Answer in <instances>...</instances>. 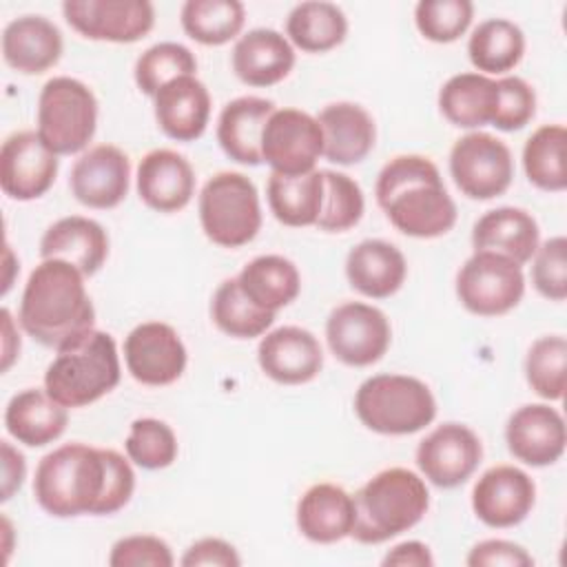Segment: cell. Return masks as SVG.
I'll return each mask as SVG.
<instances>
[{
  "instance_id": "17",
  "label": "cell",
  "mask_w": 567,
  "mask_h": 567,
  "mask_svg": "<svg viewBox=\"0 0 567 567\" xmlns=\"http://www.w3.org/2000/svg\"><path fill=\"white\" fill-rule=\"evenodd\" d=\"M536 501V485L514 465H494L472 489V509L487 527H514L527 518Z\"/></svg>"
},
{
  "instance_id": "29",
  "label": "cell",
  "mask_w": 567,
  "mask_h": 567,
  "mask_svg": "<svg viewBox=\"0 0 567 567\" xmlns=\"http://www.w3.org/2000/svg\"><path fill=\"white\" fill-rule=\"evenodd\" d=\"M540 230L532 213L514 206H501L481 215L472 228V246L476 250H492L525 264L538 248Z\"/></svg>"
},
{
  "instance_id": "9",
  "label": "cell",
  "mask_w": 567,
  "mask_h": 567,
  "mask_svg": "<svg viewBox=\"0 0 567 567\" xmlns=\"http://www.w3.org/2000/svg\"><path fill=\"white\" fill-rule=\"evenodd\" d=\"M523 295L520 264L492 250H476L456 275L458 301L478 317L505 315L518 306Z\"/></svg>"
},
{
  "instance_id": "20",
  "label": "cell",
  "mask_w": 567,
  "mask_h": 567,
  "mask_svg": "<svg viewBox=\"0 0 567 567\" xmlns=\"http://www.w3.org/2000/svg\"><path fill=\"white\" fill-rule=\"evenodd\" d=\"M505 441L514 458L532 467H545L556 463L565 452V421L556 408L529 403L509 416Z\"/></svg>"
},
{
  "instance_id": "10",
  "label": "cell",
  "mask_w": 567,
  "mask_h": 567,
  "mask_svg": "<svg viewBox=\"0 0 567 567\" xmlns=\"http://www.w3.org/2000/svg\"><path fill=\"white\" fill-rule=\"evenodd\" d=\"M450 173L465 197L494 199L509 188L514 159L503 140L474 131L454 142L450 151Z\"/></svg>"
},
{
  "instance_id": "45",
  "label": "cell",
  "mask_w": 567,
  "mask_h": 567,
  "mask_svg": "<svg viewBox=\"0 0 567 567\" xmlns=\"http://www.w3.org/2000/svg\"><path fill=\"white\" fill-rule=\"evenodd\" d=\"M534 288L551 301L567 297V239L563 235L538 244L532 264Z\"/></svg>"
},
{
  "instance_id": "33",
  "label": "cell",
  "mask_w": 567,
  "mask_h": 567,
  "mask_svg": "<svg viewBox=\"0 0 567 567\" xmlns=\"http://www.w3.org/2000/svg\"><path fill=\"white\" fill-rule=\"evenodd\" d=\"M241 292L264 310L277 312L297 299L301 277L297 266L281 255H259L237 275Z\"/></svg>"
},
{
  "instance_id": "11",
  "label": "cell",
  "mask_w": 567,
  "mask_h": 567,
  "mask_svg": "<svg viewBox=\"0 0 567 567\" xmlns=\"http://www.w3.org/2000/svg\"><path fill=\"white\" fill-rule=\"evenodd\" d=\"M323 155V133L317 117L299 109H275L261 131V162L272 173L303 175Z\"/></svg>"
},
{
  "instance_id": "40",
  "label": "cell",
  "mask_w": 567,
  "mask_h": 567,
  "mask_svg": "<svg viewBox=\"0 0 567 567\" xmlns=\"http://www.w3.org/2000/svg\"><path fill=\"white\" fill-rule=\"evenodd\" d=\"M525 377L538 396L547 401H560L567 385L565 337L547 334L536 339L525 357Z\"/></svg>"
},
{
  "instance_id": "18",
  "label": "cell",
  "mask_w": 567,
  "mask_h": 567,
  "mask_svg": "<svg viewBox=\"0 0 567 567\" xmlns=\"http://www.w3.org/2000/svg\"><path fill=\"white\" fill-rule=\"evenodd\" d=\"M131 162L113 144H97L75 159L69 177L73 197L97 210L115 208L128 193Z\"/></svg>"
},
{
  "instance_id": "23",
  "label": "cell",
  "mask_w": 567,
  "mask_h": 567,
  "mask_svg": "<svg viewBox=\"0 0 567 567\" xmlns=\"http://www.w3.org/2000/svg\"><path fill=\"white\" fill-rule=\"evenodd\" d=\"M157 126L177 142H193L204 135L210 117V93L195 75L171 80L155 93Z\"/></svg>"
},
{
  "instance_id": "15",
  "label": "cell",
  "mask_w": 567,
  "mask_h": 567,
  "mask_svg": "<svg viewBox=\"0 0 567 567\" xmlns=\"http://www.w3.org/2000/svg\"><path fill=\"white\" fill-rule=\"evenodd\" d=\"M58 155L38 131L11 133L0 148V186L18 202L42 197L55 182Z\"/></svg>"
},
{
  "instance_id": "49",
  "label": "cell",
  "mask_w": 567,
  "mask_h": 567,
  "mask_svg": "<svg viewBox=\"0 0 567 567\" xmlns=\"http://www.w3.org/2000/svg\"><path fill=\"white\" fill-rule=\"evenodd\" d=\"M184 567H199V565H217V567H237L241 558L237 549L221 540V538H202L193 543L179 560Z\"/></svg>"
},
{
  "instance_id": "5",
  "label": "cell",
  "mask_w": 567,
  "mask_h": 567,
  "mask_svg": "<svg viewBox=\"0 0 567 567\" xmlns=\"http://www.w3.org/2000/svg\"><path fill=\"white\" fill-rule=\"evenodd\" d=\"M120 374L115 339L93 328L58 350L44 372V390L64 408H84L109 394Z\"/></svg>"
},
{
  "instance_id": "6",
  "label": "cell",
  "mask_w": 567,
  "mask_h": 567,
  "mask_svg": "<svg viewBox=\"0 0 567 567\" xmlns=\"http://www.w3.org/2000/svg\"><path fill=\"white\" fill-rule=\"evenodd\" d=\"M359 421L379 434H414L436 416V401L430 388L408 374H374L354 394Z\"/></svg>"
},
{
  "instance_id": "37",
  "label": "cell",
  "mask_w": 567,
  "mask_h": 567,
  "mask_svg": "<svg viewBox=\"0 0 567 567\" xmlns=\"http://www.w3.org/2000/svg\"><path fill=\"white\" fill-rule=\"evenodd\" d=\"M565 144L567 131L563 124H545L527 137L523 146V168L536 188L549 193L567 188Z\"/></svg>"
},
{
  "instance_id": "47",
  "label": "cell",
  "mask_w": 567,
  "mask_h": 567,
  "mask_svg": "<svg viewBox=\"0 0 567 567\" xmlns=\"http://www.w3.org/2000/svg\"><path fill=\"white\" fill-rule=\"evenodd\" d=\"M111 567H171L173 554L171 547L148 534H135L120 538L109 556Z\"/></svg>"
},
{
  "instance_id": "30",
  "label": "cell",
  "mask_w": 567,
  "mask_h": 567,
  "mask_svg": "<svg viewBox=\"0 0 567 567\" xmlns=\"http://www.w3.org/2000/svg\"><path fill=\"white\" fill-rule=\"evenodd\" d=\"M408 275L403 252L383 239H365L346 257V277L350 286L372 299L394 295Z\"/></svg>"
},
{
  "instance_id": "44",
  "label": "cell",
  "mask_w": 567,
  "mask_h": 567,
  "mask_svg": "<svg viewBox=\"0 0 567 567\" xmlns=\"http://www.w3.org/2000/svg\"><path fill=\"white\" fill-rule=\"evenodd\" d=\"M474 18L470 0H421L414 9V22L423 38L447 44L458 40Z\"/></svg>"
},
{
  "instance_id": "3",
  "label": "cell",
  "mask_w": 567,
  "mask_h": 567,
  "mask_svg": "<svg viewBox=\"0 0 567 567\" xmlns=\"http://www.w3.org/2000/svg\"><path fill=\"white\" fill-rule=\"evenodd\" d=\"M377 204L408 237H441L456 224V204L447 195L436 164L423 155H396L379 173Z\"/></svg>"
},
{
  "instance_id": "26",
  "label": "cell",
  "mask_w": 567,
  "mask_h": 567,
  "mask_svg": "<svg viewBox=\"0 0 567 567\" xmlns=\"http://www.w3.org/2000/svg\"><path fill=\"white\" fill-rule=\"evenodd\" d=\"M295 66V49L275 29H252L233 47V71L248 86H272Z\"/></svg>"
},
{
  "instance_id": "52",
  "label": "cell",
  "mask_w": 567,
  "mask_h": 567,
  "mask_svg": "<svg viewBox=\"0 0 567 567\" xmlns=\"http://www.w3.org/2000/svg\"><path fill=\"white\" fill-rule=\"evenodd\" d=\"M2 321H4V354H2V372L4 370H9V365H11V361L16 359V354H18V350L16 348H11V343H16V346H20V339L11 332L13 330V321H11V315H9V310L7 308H2Z\"/></svg>"
},
{
  "instance_id": "21",
  "label": "cell",
  "mask_w": 567,
  "mask_h": 567,
  "mask_svg": "<svg viewBox=\"0 0 567 567\" xmlns=\"http://www.w3.org/2000/svg\"><path fill=\"white\" fill-rule=\"evenodd\" d=\"M137 195L157 213L182 210L195 195L193 166L171 148L146 153L137 166Z\"/></svg>"
},
{
  "instance_id": "16",
  "label": "cell",
  "mask_w": 567,
  "mask_h": 567,
  "mask_svg": "<svg viewBox=\"0 0 567 567\" xmlns=\"http://www.w3.org/2000/svg\"><path fill=\"white\" fill-rule=\"evenodd\" d=\"M124 361L137 383L168 385L177 381L186 368V348L173 326L146 321L128 332Z\"/></svg>"
},
{
  "instance_id": "43",
  "label": "cell",
  "mask_w": 567,
  "mask_h": 567,
  "mask_svg": "<svg viewBox=\"0 0 567 567\" xmlns=\"http://www.w3.org/2000/svg\"><path fill=\"white\" fill-rule=\"evenodd\" d=\"M128 458L144 470H164L177 458V439L159 419H135L124 441Z\"/></svg>"
},
{
  "instance_id": "34",
  "label": "cell",
  "mask_w": 567,
  "mask_h": 567,
  "mask_svg": "<svg viewBox=\"0 0 567 567\" xmlns=\"http://www.w3.org/2000/svg\"><path fill=\"white\" fill-rule=\"evenodd\" d=\"M268 206L277 221L286 226H312L319 219L323 206V173L310 171L303 175H281L270 173Z\"/></svg>"
},
{
  "instance_id": "1",
  "label": "cell",
  "mask_w": 567,
  "mask_h": 567,
  "mask_svg": "<svg viewBox=\"0 0 567 567\" xmlns=\"http://www.w3.org/2000/svg\"><path fill=\"white\" fill-rule=\"evenodd\" d=\"M133 489V467L120 452L84 443H66L42 456L33 478L38 505L58 518L115 514Z\"/></svg>"
},
{
  "instance_id": "2",
  "label": "cell",
  "mask_w": 567,
  "mask_h": 567,
  "mask_svg": "<svg viewBox=\"0 0 567 567\" xmlns=\"http://www.w3.org/2000/svg\"><path fill=\"white\" fill-rule=\"evenodd\" d=\"M20 326L47 348L80 339L95 323V308L84 288V275L62 259H42L22 290Z\"/></svg>"
},
{
  "instance_id": "7",
  "label": "cell",
  "mask_w": 567,
  "mask_h": 567,
  "mask_svg": "<svg viewBox=\"0 0 567 567\" xmlns=\"http://www.w3.org/2000/svg\"><path fill=\"white\" fill-rule=\"evenodd\" d=\"M199 221L204 235L221 248L252 241L261 228V208L255 184L244 173L221 171L199 193Z\"/></svg>"
},
{
  "instance_id": "4",
  "label": "cell",
  "mask_w": 567,
  "mask_h": 567,
  "mask_svg": "<svg viewBox=\"0 0 567 567\" xmlns=\"http://www.w3.org/2000/svg\"><path fill=\"white\" fill-rule=\"evenodd\" d=\"M354 525L350 536L361 545L385 543L412 529L430 507L425 481L405 467L374 474L354 496Z\"/></svg>"
},
{
  "instance_id": "50",
  "label": "cell",
  "mask_w": 567,
  "mask_h": 567,
  "mask_svg": "<svg viewBox=\"0 0 567 567\" xmlns=\"http://www.w3.org/2000/svg\"><path fill=\"white\" fill-rule=\"evenodd\" d=\"M385 567H430L434 565V558L430 554V547L421 540H405L392 547L383 560Z\"/></svg>"
},
{
  "instance_id": "22",
  "label": "cell",
  "mask_w": 567,
  "mask_h": 567,
  "mask_svg": "<svg viewBox=\"0 0 567 567\" xmlns=\"http://www.w3.org/2000/svg\"><path fill=\"white\" fill-rule=\"evenodd\" d=\"M40 257L69 261L84 277H91L109 257V235L95 219L82 215L62 217L44 230Z\"/></svg>"
},
{
  "instance_id": "31",
  "label": "cell",
  "mask_w": 567,
  "mask_h": 567,
  "mask_svg": "<svg viewBox=\"0 0 567 567\" xmlns=\"http://www.w3.org/2000/svg\"><path fill=\"white\" fill-rule=\"evenodd\" d=\"M69 408L49 396L47 390L27 388L11 396L4 410L7 432L29 447H42L62 436L69 423Z\"/></svg>"
},
{
  "instance_id": "46",
  "label": "cell",
  "mask_w": 567,
  "mask_h": 567,
  "mask_svg": "<svg viewBox=\"0 0 567 567\" xmlns=\"http://www.w3.org/2000/svg\"><path fill=\"white\" fill-rule=\"evenodd\" d=\"M496 109L492 126L498 131H520L536 113V93L534 89L516 75L496 80Z\"/></svg>"
},
{
  "instance_id": "8",
  "label": "cell",
  "mask_w": 567,
  "mask_h": 567,
  "mask_svg": "<svg viewBox=\"0 0 567 567\" xmlns=\"http://www.w3.org/2000/svg\"><path fill=\"white\" fill-rule=\"evenodd\" d=\"M97 126L93 91L69 75L51 78L38 97V135L55 155L86 148Z\"/></svg>"
},
{
  "instance_id": "13",
  "label": "cell",
  "mask_w": 567,
  "mask_h": 567,
  "mask_svg": "<svg viewBox=\"0 0 567 567\" xmlns=\"http://www.w3.org/2000/svg\"><path fill=\"white\" fill-rule=\"evenodd\" d=\"M62 13L80 35L117 44L142 40L155 24L148 0H66Z\"/></svg>"
},
{
  "instance_id": "19",
  "label": "cell",
  "mask_w": 567,
  "mask_h": 567,
  "mask_svg": "<svg viewBox=\"0 0 567 567\" xmlns=\"http://www.w3.org/2000/svg\"><path fill=\"white\" fill-rule=\"evenodd\" d=\"M259 368L277 383L299 385L312 381L323 365L319 339L299 326L270 330L257 348Z\"/></svg>"
},
{
  "instance_id": "25",
  "label": "cell",
  "mask_w": 567,
  "mask_h": 567,
  "mask_svg": "<svg viewBox=\"0 0 567 567\" xmlns=\"http://www.w3.org/2000/svg\"><path fill=\"white\" fill-rule=\"evenodd\" d=\"M323 133V157L332 164L350 166L368 157L377 140L372 115L352 102H334L317 117Z\"/></svg>"
},
{
  "instance_id": "24",
  "label": "cell",
  "mask_w": 567,
  "mask_h": 567,
  "mask_svg": "<svg viewBox=\"0 0 567 567\" xmlns=\"http://www.w3.org/2000/svg\"><path fill=\"white\" fill-rule=\"evenodd\" d=\"M60 55L62 33L44 16H20L2 31V58L20 73H44L58 64Z\"/></svg>"
},
{
  "instance_id": "39",
  "label": "cell",
  "mask_w": 567,
  "mask_h": 567,
  "mask_svg": "<svg viewBox=\"0 0 567 567\" xmlns=\"http://www.w3.org/2000/svg\"><path fill=\"white\" fill-rule=\"evenodd\" d=\"M210 317L224 334L235 339L259 337L275 321V312L259 308L241 292L237 277L217 286L210 301Z\"/></svg>"
},
{
  "instance_id": "41",
  "label": "cell",
  "mask_w": 567,
  "mask_h": 567,
  "mask_svg": "<svg viewBox=\"0 0 567 567\" xmlns=\"http://www.w3.org/2000/svg\"><path fill=\"white\" fill-rule=\"evenodd\" d=\"M197 60L190 49L177 42H157L148 47L135 62V84L142 93H155L182 75H195Z\"/></svg>"
},
{
  "instance_id": "36",
  "label": "cell",
  "mask_w": 567,
  "mask_h": 567,
  "mask_svg": "<svg viewBox=\"0 0 567 567\" xmlns=\"http://www.w3.org/2000/svg\"><path fill=\"white\" fill-rule=\"evenodd\" d=\"M470 62L483 73H507L525 53V35L518 24L505 18L483 20L467 42Z\"/></svg>"
},
{
  "instance_id": "32",
  "label": "cell",
  "mask_w": 567,
  "mask_h": 567,
  "mask_svg": "<svg viewBox=\"0 0 567 567\" xmlns=\"http://www.w3.org/2000/svg\"><path fill=\"white\" fill-rule=\"evenodd\" d=\"M496 95V80L483 73H458L441 86L439 109L454 126L481 128L492 124Z\"/></svg>"
},
{
  "instance_id": "38",
  "label": "cell",
  "mask_w": 567,
  "mask_h": 567,
  "mask_svg": "<svg viewBox=\"0 0 567 567\" xmlns=\"http://www.w3.org/2000/svg\"><path fill=\"white\" fill-rule=\"evenodd\" d=\"M246 9L239 0H188L182 7V29L206 47H219L239 35Z\"/></svg>"
},
{
  "instance_id": "14",
  "label": "cell",
  "mask_w": 567,
  "mask_h": 567,
  "mask_svg": "<svg viewBox=\"0 0 567 567\" xmlns=\"http://www.w3.org/2000/svg\"><path fill=\"white\" fill-rule=\"evenodd\" d=\"M481 458V439L463 423L439 425L416 447L421 474L443 489L463 485L474 474Z\"/></svg>"
},
{
  "instance_id": "51",
  "label": "cell",
  "mask_w": 567,
  "mask_h": 567,
  "mask_svg": "<svg viewBox=\"0 0 567 567\" xmlns=\"http://www.w3.org/2000/svg\"><path fill=\"white\" fill-rule=\"evenodd\" d=\"M0 447H2V501H9L24 481L27 463H24V456L9 441H2Z\"/></svg>"
},
{
  "instance_id": "42",
  "label": "cell",
  "mask_w": 567,
  "mask_h": 567,
  "mask_svg": "<svg viewBox=\"0 0 567 567\" xmlns=\"http://www.w3.org/2000/svg\"><path fill=\"white\" fill-rule=\"evenodd\" d=\"M323 173V206L315 226L326 233H343L359 224L363 217V190L361 186L348 177L346 173L337 171H321Z\"/></svg>"
},
{
  "instance_id": "48",
  "label": "cell",
  "mask_w": 567,
  "mask_h": 567,
  "mask_svg": "<svg viewBox=\"0 0 567 567\" xmlns=\"http://www.w3.org/2000/svg\"><path fill=\"white\" fill-rule=\"evenodd\" d=\"M470 567H496V565H505V567H532L534 558L525 551V547L512 543V540H503V538H489V540H481L476 543L465 560Z\"/></svg>"
},
{
  "instance_id": "12",
  "label": "cell",
  "mask_w": 567,
  "mask_h": 567,
  "mask_svg": "<svg viewBox=\"0 0 567 567\" xmlns=\"http://www.w3.org/2000/svg\"><path fill=\"white\" fill-rule=\"evenodd\" d=\"M330 352L346 365L365 368L377 363L390 348L392 330L388 317L361 301L337 306L326 321Z\"/></svg>"
},
{
  "instance_id": "27",
  "label": "cell",
  "mask_w": 567,
  "mask_h": 567,
  "mask_svg": "<svg viewBox=\"0 0 567 567\" xmlns=\"http://www.w3.org/2000/svg\"><path fill=\"white\" fill-rule=\"evenodd\" d=\"M354 525V501L334 483H317L297 503L299 532L319 545H330L350 536Z\"/></svg>"
},
{
  "instance_id": "35",
  "label": "cell",
  "mask_w": 567,
  "mask_h": 567,
  "mask_svg": "<svg viewBox=\"0 0 567 567\" xmlns=\"http://www.w3.org/2000/svg\"><path fill=\"white\" fill-rule=\"evenodd\" d=\"M286 33L297 49L306 53H326L346 40L348 20L332 2L308 0L299 2L288 13Z\"/></svg>"
},
{
  "instance_id": "28",
  "label": "cell",
  "mask_w": 567,
  "mask_h": 567,
  "mask_svg": "<svg viewBox=\"0 0 567 567\" xmlns=\"http://www.w3.org/2000/svg\"><path fill=\"white\" fill-rule=\"evenodd\" d=\"M275 104L266 97L244 95L230 100L217 122V142L221 151L239 164H261V131L272 115Z\"/></svg>"
}]
</instances>
